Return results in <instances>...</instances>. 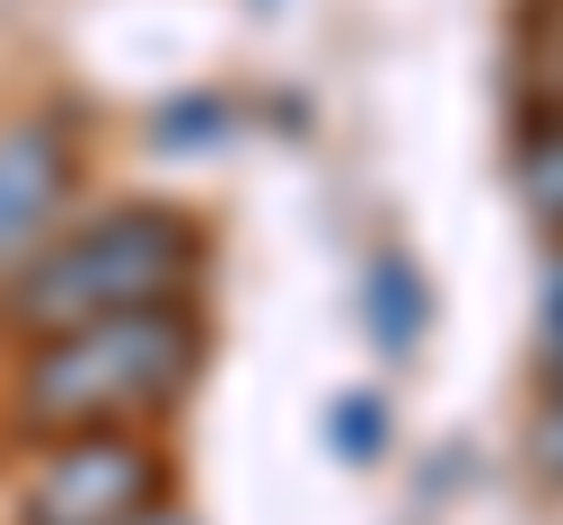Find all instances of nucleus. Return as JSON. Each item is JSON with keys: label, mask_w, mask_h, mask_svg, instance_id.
Returning a JSON list of instances; mask_svg holds the SVG:
<instances>
[{"label": "nucleus", "mask_w": 563, "mask_h": 525, "mask_svg": "<svg viewBox=\"0 0 563 525\" xmlns=\"http://www.w3.org/2000/svg\"><path fill=\"white\" fill-rule=\"evenodd\" d=\"M188 376H198V310L188 301L103 310V320L29 338L20 423L38 432V442H57V432H122V423H141V413L179 404Z\"/></svg>", "instance_id": "1"}, {"label": "nucleus", "mask_w": 563, "mask_h": 525, "mask_svg": "<svg viewBox=\"0 0 563 525\" xmlns=\"http://www.w3.org/2000/svg\"><path fill=\"white\" fill-rule=\"evenodd\" d=\"M198 262H207V244L179 206H103V216L66 225L29 272H10V320L29 338H47V328L103 320V310L188 301Z\"/></svg>", "instance_id": "2"}, {"label": "nucleus", "mask_w": 563, "mask_h": 525, "mask_svg": "<svg viewBox=\"0 0 563 525\" xmlns=\"http://www.w3.org/2000/svg\"><path fill=\"white\" fill-rule=\"evenodd\" d=\"M161 506V460L122 432H57L20 488V525H132Z\"/></svg>", "instance_id": "3"}, {"label": "nucleus", "mask_w": 563, "mask_h": 525, "mask_svg": "<svg viewBox=\"0 0 563 525\" xmlns=\"http://www.w3.org/2000/svg\"><path fill=\"white\" fill-rule=\"evenodd\" d=\"M66 206H76V150H66V132L47 113L0 122V282L29 272L76 225Z\"/></svg>", "instance_id": "4"}, {"label": "nucleus", "mask_w": 563, "mask_h": 525, "mask_svg": "<svg viewBox=\"0 0 563 525\" xmlns=\"http://www.w3.org/2000/svg\"><path fill=\"white\" fill-rule=\"evenodd\" d=\"M517 198L544 235H563V103H536L517 132Z\"/></svg>", "instance_id": "5"}, {"label": "nucleus", "mask_w": 563, "mask_h": 525, "mask_svg": "<svg viewBox=\"0 0 563 525\" xmlns=\"http://www.w3.org/2000/svg\"><path fill=\"white\" fill-rule=\"evenodd\" d=\"M366 328H376L385 357H413L422 347V272L404 254H376V272H366Z\"/></svg>", "instance_id": "6"}, {"label": "nucleus", "mask_w": 563, "mask_h": 525, "mask_svg": "<svg viewBox=\"0 0 563 525\" xmlns=\"http://www.w3.org/2000/svg\"><path fill=\"white\" fill-rule=\"evenodd\" d=\"M329 432H339V460H376L385 450V404L376 394H347V404L329 413Z\"/></svg>", "instance_id": "7"}, {"label": "nucleus", "mask_w": 563, "mask_h": 525, "mask_svg": "<svg viewBox=\"0 0 563 525\" xmlns=\"http://www.w3.org/2000/svg\"><path fill=\"white\" fill-rule=\"evenodd\" d=\"M536 460L563 479V357L544 366V413H536Z\"/></svg>", "instance_id": "8"}, {"label": "nucleus", "mask_w": 563, "mask_h": 525, "mask_svg": "<svg viewBox=\"0 0 563 525\" xmlns=\"http://www.w3.org/2000/svg\"><path fill=\"white\" fill-rule=\"evenodd\" d=\"M563 357V254H554V282H544V366Z\"/></svg>", "instance_id": "9"}, {"label": "nucleus", "mask_w": 563, "mask_h": 525, "mask_svg": "<svg viewBox=\"0 0 563 525\" xmlns=\"http://www.w3.org/2000/svg\"><path fill=\"white\" fill-rule=\"evenodd\" d=\"M132 525H188V506H169V498H161L151 516H132Z\"/></svg>", "instance_id": "10"}, {"label": "nucleus", "mask_w": 563, "mask_h": 525, "mask_svg": "<svg viewBox=\"0 0 563 525\" xmlns=\"http://www.w3.org/2000/svg\"><path fill=\"white\" fill-rule=\"evenodd\" d=\"M254 10H282V0H254Z\"/></svg>", "instance_id": "11"}]
</instances>
